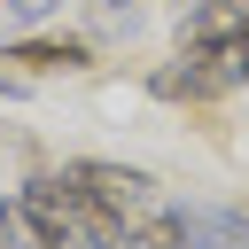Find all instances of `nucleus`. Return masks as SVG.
<instances>
[{
  "mask_svg": "<svg viewBox=\"0 0 249 249\" xmlns=\"http://www.w3.org/2000/svg\"><path fill=\"white\" fill-rule=\"evenodd\" d=\"M0 62H16V78H78V70H93V47L86 39H39V31H23V39H0Z\"/></svg>",
  "mask_w": 249,
  "mask_h": 249,
  "instance_id": "7ed1b4c3",
  "label": "nucleus"
},
{
  "mask_svg": "<svg viewBox=\"0 0 249 249\" xmlns=\"http://www.w3.org/2000/svg\"><path fill=\"white\" fill-rule=\"evenodd\" d=\"M101 8H132V0H101Z\"/></svg>",
  "mask_w": 249,
  "mask_h": 249,
  "instance_id": "6e6552de",
  "label": "nucleus"
},
{
  "mask_svg": "<svg viewBox=\"0 0 249 249\" xmlns=\"http://www.w3.org/2000/svg\"><path fill=\"white\" fill-rule=\"evenodd\" d=\"M62 171L78 179V195H86V210H93V241H109V233H140V226H156V218L179 210V202H163V187H156L148 171L109 163V156H78V163H62Z\"/></svg>",
  "mask_w": 249,
  "mask_h": 249,
  "instance_id": "f03ea898",
  "label": "nucleus"
},
{
  "mask_svg": "<svg viewBox=\"0 0 249 249\" xmlns=\"http://www.w3.org/2000/svg\"><path fill=\"white\" fill-rule=\"evenodd\" d=\"M179 233H187V249H249V210L202 202V210H179Z\"/></svg>",
  "mask_w": 249,
  "mask_h": 249,
  "instance_id": "20e7f679",
  "label": "nucleus"
},
{
  "mask_svg": "<svg viewBox=\"0 0 249 249\" xmlns=\"http://www.w3.org/2000/svg\"><path fill=\"white\" fill-rule=\"evenodd\" d=\"M0 233H16L23 249H78L93 241V210L70 171H31L16 195H0Z\"/></svg>",
  "mask_w": 249,
  "mask_h": 249,
  "instance_id": "f257e3e1",
  "label": "nucleus"
},
{
  "mask_svg": "<svg viewBox=\"0 0 249 249\" xmlns=\"http://www.w3.org/2000/svg\"><path fill=\"white\" fill-rule=\"evenodd\" d=\"M78 249H132V241H124V233H109V241H78Z\"/></svg>",
  "mask_w": 249,
  "mask_h": 249,
  "instance_id": "423d86ee",
  "label": "nucleus"
},
{
  "mask_svg": "<svg viewBox=\"0 0 249 249\" xmlns=\"http://www.w3.org/2000/svg\"><path fill=\"white\" fill-rule=\"evenodd\" d=\"M54 0H0V39H23V23H47Z\"/></svg>",
  "mask_w": 249,
  "mask_h": 249,
  "instance_id": "39448f33",
  "label": "nucleus"
},
{
  "mask_svg": "<svg viewBox=\"0 0 249 249\" xmlns=\"http://www.w3.org/2000/svg\"><path fill=\"white\" fill-rule=\"evenodd\" d=\"M0 93H23V78H16V70H0Z\"/></svg>",
  "mask_w": 249,
  "mask_h": 249,
  "instance_id": "0eeeda50",
  "label": "nucleus"
}]
</instances>
